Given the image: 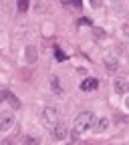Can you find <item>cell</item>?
<instances>
[{
  "instance_id": "1",
  "label": "cell",
  "mask_w": 129,
  "mask_h": 145,
  "mask_svg": "<svg viewBox=\"0 0 129 145\" xmlns=\"http://www.w3.org/2000/svg\"><path fill=\"white\" fill-rule=\"evenodd\" d=\"M95 119H97V117H95L93 111H81V113L75 117V123H73V127H75V135L89 131L91 127H93Z\"/></svg>"
},
{
  "instance_id": "2",
  "label": "cell",
  "mask_w": 129,
  "mask_h": 145,
  "mask_svg": "<svg viewBox=\"0 0 129 145\" xmlns=\"http://www.w3.org/2000/svg\"><path fill=\"white\" fill-rule=\"evenodd\" d=\"M41 123H43V127H46V129H52V127L59 123V109L52 107V105L45 107L43 113H41Z\"/></svg>"
},
{
  "instance_id": "3",
  "label": "cell",
  "mask_w": 129,
  "mask_h": 145,
  "mask_svg": "<svg viewBox=\"0 0 129 145\" xmlns=\"http://www.w3.org/2000/svg\"><path fill=\"white\" fill-rule=\"evenodd\" d=\"M14 123H16V117H14V113L12 111H4L2 115H0V131H10L12 127H14Z\"/></svg>"
},
{
  "instance_id": "4",
  "label": "cell",
  "mask_w": 129,
  "mask_h": 145,
  "mask_svg": "<svg viewBox=\"0 0 129 145\" xmlns=\"http://www.w3.org/2000/svg\"><path fill=\"white\" fill-rule=\"evenodd\" d=\"M50 131H52L50 135H52V139H54V141H65V139L69 137V127H67L65 123H57Z\"/></svg>"
},
{
  "instance_id": "5",
  "label": "cell",
  "mask_w": 129,
  "mask_h": 145,
  "mask_svg": "<svg viewBox=\"0 0 129 145\" xmlns=\"http://www.w3.org/2000/svg\"><path fill=\"white\" fill-rule=\"evenodd\" d=\"M109 125H111V121H109L107 117H99V119H95V123H93V133H105L107 129H109Z\"/></svg>"
},
{
  "instance_id": "6",
  "label": "cell",
  "mask_w": 129,
  "mask_h": 145,
  "mask_svg": "<svg viewBox=\"0 0 129 145\" xmlns=\"http://www.w3.org/2000/svg\"><path fill=\"white\" fill-rule=\"evenodd\" d=\"M24 59H26L28 65H34L36 61H39V48H36L34 44H28L24 48Z\"/></svg>"
},
{
  "instance_id": "7",
  "label": "cell",
  "mask_w": 129,
  "mask_h": 145,
  "mask_svg": "<svg viewBox=\"0 0 129 145\" xmlns=\"http://www.w3.org/2000/svg\"><path fill=\"white\" fill-rule=\"evenodd\" d=\"M79 87H81V91H95L99 87V81L93 79V77H87V79H83V83Z\"/></svg>"
},
{
  "instance_id": "8",
  "label": "cell",
  "mask_w": 129,
  "mask_h": 145,
  "mask_svg": "<svg viewBox=\"0 0 129 145\" xmlns=\"http://www.w3.org/2000/svg\"><path fill=\"white\" fill-rule=\"evenodd\" d=\"M113 89H115V93H119V95H127L129 93V83L125 79H117L113 83Z\"/></svg>"
},
{
  "instance_id": "9",
  "label": "cell",
  "mask_w": 129,
  "mask_h": 145,
  "mask_svg": "<svg viewBox=\"0 0 129 145\" xmlns=\"http://www.w3.org/2000/svg\"><path fill=\"white\" fill-rule=\"evenodd\" d=\"M105 67H107L109 71H117V69H119V61L113 59V57H107V59H105Z\"/></svg>"
},
{
  "instance_id": "10",
  "label": "cell",
  "mask_w": 129,
  "mask_h": 145,
  "mask_svg": "<svg viewBox=\"0 0 129 145\" xmlns=\"http://www.w3.org/2000/svg\"><path fill=\"white\" fill-rule=\"evenodd\" d=\"M6 103H8L12 109H20V99H18L16 95H12V93L8 95V101H6Z\"/></svg>"
},
{
  "instance_id": "11",
  "label": "cell",
  "mask_w": 129,
  "mask_h": 145,
  "mask_svg": "<svg viewBox=\"0 0 129 145\" xmlns=\"http://www.w3.org/2000/svg\"><path fill=\"white\" fill-rule=\"evenodd\" d=\"M22 143H24V145H41V137H34V135H26Z\"/></svg>"
},
{
  "instance_id": "12",
  "label": "cell",
  "mask_w": 129,
  "mask_h": 145,
  "mask_svg": "<svg viewBox=\"0 0 129 145\" xmlns=\"http://www.w3.org/2000/svg\"><path fill=\"white\" fill-rule=\"evenodd\" d=\"M50 85H52V89L57 91V93H63V87H61V81H59V77H50Z\"/></svg>"
},
{
  "instance_id": "13",
  "label": "cell",
  "mask_w": 129,
  "mask_h": 145,
  "mask_svg": "<svg viewBox=\"0 0 129 145\" xmlns=\"http://www.w3.org/2000/svg\"><path fill=\"white\" fill-rule=\"evenodd\" d=\"M28 4H30V0H18V2H16V8L20 10V12H26V10H28Z\"/></svg>"
},
{
  "instance_id": "14",
  "label": "cell",
  "mask_w": 129,
  "mask_h": 145,
  "mask_svg": "<svg viewBox=\"0 0 129 145\" xmlns=\"http://www.w3.org/2000/svg\"><path fill=\"white\" fill-rule=\"evenodd\" d=\"M8 95H10V91H6V89L0 91V103H6L8 101Z\"/></svg>"
},
{
  "instance_id": "15",
  "label": "cell",
  "mask_w": 129,
  "mask_h": 145,
  "mask_svg": "<svg viewBox=\"0 0 129 145\" xmlns=\"http://www.w3.org/2000/svg\"><path fill=\"white\" fill-rule=\"evenodd\" d=\"M89 4H91V8H99L101 6V0H89Z\"/></svg>"
},
{
  "instance_id": "16",
  "label": "cell",
  "mask_w": 129,
  "mask_h": 145,
  "mask_svg": "<svg viewBox=\"0 0 129 145\" xmlns=\"http://www.w3.org/2000/svg\"><path fill=\"white\" fill-rule=\"evenodd\" d=\"M123 105H125V109H127V111H129V93L125 95V101H123Z\"/></svg>"
},
{
  "instance_id": "17",
  "label": "cell",
  "mask_w": 129,
  "mask_h": 145,
  "mask_svg": "<svg viewBox=\"0 0 129 145\" xmlns=\"http://www.w3.org/2000/svg\"><path fill=\"white\" fill-rule=\"evenodd\" d=\"M103 34H105L103 30H95V36H97V39H103Z\"/></svg>"
},
{
  "instance_id": "18",
  "label": "cell",
  "mask_w": 129,
  "mask_h": 145,
  "mask_svg": "<svg viewBox=\"0 0 129 145\" xmlns=\"http://www.w3.org/2000/svg\"><path fill=\"white\" fill-rule=\"evenodd\" d=\"M12 143H14V139H4L2 141V145H12Z\"/></svg>"
}]
</instances>
